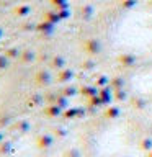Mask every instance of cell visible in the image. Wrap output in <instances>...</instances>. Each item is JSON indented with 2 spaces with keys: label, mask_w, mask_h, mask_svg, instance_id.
Instances as JSON below:
<instances>
[{
  "label": "cell",
  "mask_w": 152,
  "mask_h": 157,
  "mask_svg": "<svg viewBox=\"0 0 152 157\" xmlns=\"http://www.w3.org/2000/svg\"><path fill=\"white\" fill-rule=\"evenodd\" d=\"M85 48H87V51L90 54H97L98 51H100V44H98L97 39H90V41L85 44Z\"/></svg>",
  "instance_id": "cell-1"
},
{
  "label": "cell",
  "mask_w": 152,
  "mask_h": 157,
  "mask_svg": "<svg viewBox=\"0 0 152 157\" xmlns=\"http://www.w3.org/2000/svg\"><path fill=\"white\" fill-rule=\"evenodd\" d=\"M59 113H61V106H59V105H49L46 110H44V115L51 116V118L52 116H57Z\"/></svg>",
  "instance_id": "cell-2"
},
{
  "label": "cell",
  "mask_w": 152,
  "mask_h": 157,
  "mask_svg": "<svg viewBox=\"0 0 152 157\" xmlns=\"http://www.w3.org/2000/svg\"><path fill=\"white\" fill-rule=\"evenodd\" d=\"M36 80L39 83H49V72H46V71L38 72L36 74Z\"/></svg>",
  "instance_id": "cell-3"
},
{
  "label": "cell",
  "mask_w": 152,
  "mask_h": 157,
  "mask_svg": "<svg viewBox=\"0 0 152 157\" xmlns=\"http://www.w3.org/2000/svg\"><path fill=\"white\" fill-rule=\"evenodd\" d=\"M51 142H52V139L49 136H41L38 139V146L39 147H49V146H51Z\"/></svg>",
  "instance_id": "cell-4"
},
{
  "label": "cell",
  "mask_w": 152,
  "mask_h": 157,
  "mask_svg": "<svg viewBox=\"0 0 152 157\" xmlns=\"http://www.w3.org/2000/svg\"><path fill=\"white\" fill-rule=\"evenodd\" d=\"M72 77H74L72 71H62L61 74H59V80H61V82H67V80H70Z\"/></svg>",
  "instance_id": "cell-5"
},
{
  "label": "cell",
  "mask_w": 152,
  "mask_h": 157,
  "mask_svg": "<svg viewBox=\"0 0 152 157\" xmlns=\"http://www.w3.org/2000/svg\"><path fill=\"white\" fill-rule=\"evenodd\" d=\"M98 95L101 97L103 103H108V101L111 100V93H110V90H108V88H103L101 92H98Z\"/></svg>",
  "instance_id": "cell-6"
},
{
  "label": "cell",
  "mask_w": 152,
  "mask_h": 157,
  "mask_svg": "<svg viewBox=\"0 0 152 157\" xmlns=\"http://www.w3.org/2000/svg\"><path fill=\"white\" fill-rule=\"evenodd\" d=\"M82 93H83L85 97H95L98 92H97L95 87H83V88H82Z\"/></svg>",
  "instance_id": "cell-7"
},
{
  "label": "cell",
  "mask_w": 152,
  "mask_h": 157,
  "mask_svg": "<svg viewBox=\"0 0 152 157\" xmlns=\"http://www.w3.org/2000/svg\"><path fill=\"white\" fill-rule=\"evenodd\" d=\"M105 115H106L108 118H118V115H120V108H116V106H110V108L106 110Z\"/></svg>",
  "instance_id": "cell-8"
},
{
  "label": "cell",
  "mask_w": 152,
  "mask_h": 157,
  "mask_svg": "<svg viewBox=\"0 0 152 157\" xmlns=\"http://www.w3.org/2000/svg\"><path fill=\"white\" fill-rule=\"evenodd\" d=\"M136 59L134 56H121L120 57V62L123 64V66H132V62H134Z\"/></svg>",
  "instance_id": "cell-9"
},
{
  "label": "cell",
  "mask_w": 152,
  "mask_h": 157,
  "mask_svg": "<svg viewBox=\"0 0 152 157\" xmlns=\"http://www.w3.org/2000/svg\"><path fill=\"white\" fill-rule=\"evenodd\" d=\"M110 83L113 85V88H115V90H120V88H123V80H121L120 77H115L113 80H110Z\"/></svg>",
  "instance_id": "cell-10"
},
{
  "label": "cell",
  "mask_w": 152,
  "mask_h": 157,
  "mask_svg": "<svg viewBox=\"0 0 152 157\" xmlns=\"http://www.w3.org/2000/svg\"><path fill=\"white\" fill-rule=\"evenodd\" d=\"M103 103V100H101V97H90V105H93V106H98V105H101Z\"/></svg>",
  "instance_id": "cell-11"
},
{
  "label": "cell",
  "mask_w": 152,
  "mask_h": 157,
  "mask_svg": "<svg viewBox=\"0 0 152 157\" xmlns=\"http://www.w3.org/2000/svg\"><path fill=\"white\" fill-rule=\"evenodd\" d=\"M77 115H80V110H77V108H74V110H67V111H66V118H75Z\"/></svg>",
  "instance_id": "cell-12"
},
{
  "label": "cell",
  "mask_w": 152,
  "mask_h": 157,
  "mask_svg": "<svg viewBox=\"0 0 152 157\" xmlns=\"http://www.w3.org/2000/svg\"><path fill=\"white\" fill-rule=\"evenodd\" d=\"M56 105L59 106H67V97L64 95V97H57L56 98Z\"/></svg>",
  "instance_id": "cell-13"
},
{
  "label": "cell",
  "mask_w": 152,
  "mask_h": 157,
  "mask_svg": "<svg viewBox=\"0 0 152 157\" xmlns=\"http://www.w3.org/2000/svg\"><path fill=\"white\" fill-rule=\"evenodd\" d=\"M75 87H67V88H64V95L66 97H74L75 95Z\"/></svg>",
  "instance_id": "cell-14"
},
{
  "label": "cell",
  "mask_w": 152,
  "mask_h": 157,
  "mask_svg": "<svg viewBox=\"0 0 152 157\" xmlns=\"http://www.w3.org/2000/svg\"><path fill=\"white\" fill-rule=\"evenodd\" d=\"M108 82H110V78H108V77H105V75H101L100 78H98L97 85H98V87H105V85H106Z\"/></svg>",
  "instance_id": "cell-15"
},
{
  "label": "cell",
  "mask_w": 152,
  "mask_h": 157,
  "mask_svg": "<svg viewBox=\"0 0 152 157\" xmlns=\"http://www.w3.org/2000/svg\"><path fill=\"white\" fill-rule=\"evenodd\" d=\"M52 64H54V67H62L64 66V59L62 57H56L52 61Z\"/></svg>",
  "instance_id": "cell-16"
},
{
  "label": "cell",
  "mask_w": 152,
  "mask_h": 157,
  "mask_svg": "<svg viewBox=\"0 0 152 157\" xmlns=\"http://www.w3.org/2000/svg\"><path fill=\"white\" fill-rule=\"evenodd\" d=\"M115 92H116V98H118V100H124V98H126V92H123V88L115 90Z\"/></svg>",
  "instance_id": "cell-17"
},
{
  "label": "cell",
  "mask_w": 152,
  "mask_h": 157,
  "mask_svg": "<svg viewBox=\"0 0 152 157\" xmlns=\"http://www.w3.org/2000/svg\"><path fill=\"white\" fill-rule=\"evenodd\" d=\"M7 56H8V57H17V56H18V49H15V48L8 49V51H7Z\"/></svg>",
  "instance_id": "cell-18"
},
{
  "label": "cell",
  "mask_w": 152,
  "mask_h": 157,
  "mask_svg": "<svg viewBox=\"0 0 152 157\" xmlns=\"http://www.w3.org/2000/svg\"><path fill=\"white\" fill-rule=\"evenodd\" d=\"M142 147L144 149H152V139H144L142 141Z\"/></svg>",
  "instance_id": "cell-19"
},
{
  "label": "cell",
  "mask_w": 152,
  "mask_h": 157,
  "mask_svg": "<svg viewBox=\"0 0 152 157\" xmlns=\"http://www.w3.org/2000/svg\"><path fill=\"white\" fill-rule=\"evenodd\" d=\"M7 64H8V61L5 59V56H0V69L7 67Z\"/></svg>",
  "instance_id": "cell-20"
},
{
  "label": "cell",
  "mask_w": 152,
  "mask_h": 157,
  "mask_svg": "<svg viewBox=\"0 0 152 157\" xmlns=\"http://www.w3.org/2000/svg\"><path fill=\"white\" fill-rule=\"evenodd\" d=\"M26 12H28V7H21V8L18 10V13H20V15H26Z\"/></svg>",
  "instance_id": "cell-21"
},
{
  "label": "cell",
  "mask_w": 152,
  "mask_h": 157,
  "mask_svg": "<svg viewBox=\"0 0 152 157\" xmlns=\"http://www.w3.org/2000/svg\"><path fill=\"white\" fill-rule=\"evenodd\" d=\"M33 57H34V56H33V52L29 54V52L26 51V54H25V61H29V59H33Z\"/></svg>",
  "instance_id": "cell-22"
},
{
  "label": "cell",
  "mask_w": 152,
  "mask_h": 157,
  "mask_svg": "<svg viewBox=\"0 0 152 157\" xmlns=\"http://www.w3.org/2000/svg\"><path fill=\"white\" fill-rule=\"evenodd\" d=\"M92 67H93L92 62H85V69H92Z\"/></svg>",
  "instance_id": "cell-23"
},
{
  "label": "cell",
  "mask_w": 152,
  "mask_h": 157,
  "mask_svg": "<svg viewBox=\"0 0 152 157\" xmlns=\"http://www.w3.org/2000/svg\"><path fill=\"white\" fill-rule=\"evenodd\" d=\"M0 141H2V134H0Z\"/></svg>",
  "instance_id": "cell-24"
},
{
  "label": "cell",
  "mask_w": 152,
  "mask_h": 157,
  "mask_svg": "<svg viewBox=\"0 0 152 157\" xmlns=\"http://www.w3.org/2000/svg\"><path fill=\"white\" fill-rule=\"evenodd\" d=\"M0 34H2V29H0Z\"/></svg>",
  "instance_id": "cell-25"
},
{
  "label": "cell",
  "mask_w": 152,
  "mask_h": 157,
  "mask_svg": "<svg viewBox=\"0 0 152 157\" xmlns=\"http://www.w3.org/2000/svg\"><path fill=\"white\" fill-rule=\"evenodd\" d=\"M150 157H152V152H150Z\"/></svg>",
  "instance_id": "cell-26"
}]
</instances>
